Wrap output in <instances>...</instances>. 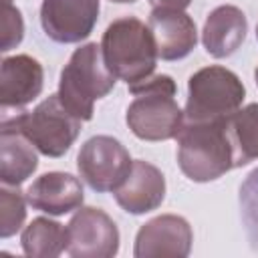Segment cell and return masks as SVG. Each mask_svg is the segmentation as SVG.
Segmentation results:
<instances>
[{
    "mask_svg": "<svg viewBox=\"0 0 258 258\" xmlns=\"http://www.w3.org/2000/svg\"><path fill=\"white\" fill-rule=\"evenodd\" d=\"M115 202L127 214L141 216L157 210L165 200V177L153 163L135 159L125 181L113 191Z\"/></svg>",
    "mask_w": 258,
    "mask_h": 258,
    "instance_id": "13",
    "label": "cell"
},
{
    "mask_svg": "<svg viewBox=\"0 0 258 258\" xmlns=\"http://www.w3.org/2000/svg\"><path fill=\"white\" fill-rule=\"evenodd\" d=\"M26 194L18 185H2L0 189V238L14 236L26 220Z\"/></svg>",
    "mask_w": 258,
    "mask_h": 258,
    "instance_id": "20",
    "label": "cell"
},
{
    "mask_svg": "<svg viewBox=\"0 0 258 258\" xmlns=\"http://www.w3.org/2000/svg\"><path fill=\"white\" fill-rule=\"evenodd\" d=\"M228 131L234 149V167L258 159V103L240 107L230 115Z\"/></svg>",
    "mask_w": 258,
    "mask_h": 258,
    "instance_id": "18",
    "label": "cell"
},
{
    "mask_svg": "<svg viewBox=\"0 0 258 258\" xmlns=\"http://www.w3.org/2000/svg\"><path fill=\"white\" fill-rule=\"evenodd\" d=\"M99 10V0H42L40 26L50 40L75 44L93 32Z\"/></svg>",
    "mask_w": 258,
    "mask_h": 258,
    "instance_id": "9",
    "label": "cell"
},
{
    "mask_svg": "<svg viewBox=\"0 0 258 258\" xmlns=\"http://www.w3.org/2000/svg\"><path fill=\"white\" fill-rule=\"evenodd\" d=\"M161 60H181L198 44V28L185 10L153 8L147 20Z\"/></svg>",
    "mask_w": 258,
    "mask_h": 258,
    "instance_id": "12",
    "label": "cell"
},
{
    "mask_svg": "<svg viewBox=\"0 0 258 258\" xmlns=\"http://www.w3.org/2000/svg\"><path fill=\"white\" fill-rule=\"evenodd\" d=\"M20 244L26 256L54 258L67 252V226L50 218H34L22 230Z\"/></svg>",
    "mask_w": 258,
    "mask_h": 258,
    "instance_id": "17",
    "label": "cell"
},
{
    "mask_svg": "<svg viewBox=\"0 0 258 258\" xmlns=\"http://www.w3.org/2000/svg\"><path fill=\"white\" fill-rule=\"evenodd\" d=\"M246 14L238 6L222 4L208 14L202 30V42L210 56L226 58L242 46V42L246 40Z\"/></svg>",
    "mask_w": 258,
    "mask_h": 258,
    "instance_id": "15",
    "label": "cell"
},
{
    "mask_svg": "<svg viewBox=\"0 0 258 258\" xmlns=\"http://www.w3.org/2000/svg\"><path fill=\"white\" fill-rule=\"evenodd\" d=\"M38 149L12 125L0 123V179L6 185L24 183L38 167Z\"/></svg>",
    "mask_w": 258,
    "mask_h": 258,
    "instance_id": "16",
    "label": "cell"
},
{
    "mask_svg": "<svg viewBox=\"0 0 258 258\" xmlns=\"http://www.w3.org/2000/svg\"><path fill=\"white\" fill-rule=\"evenodd\" d=\"M111 2H119V4H127V2H137V0H111Z\"/></svg>",
    "mask_w": 258,
    "mask_h": 258,
    "instance_id": "23",
    "label": "cell"
},
{
    "mask_svg": "<svg viewBox=\"0 0 258 258\" xmlns=\"http://www.w3.org/2000/svg\"><path fill=\"white\" fill-rule=\"evenodd\" d=\"M175 81L169 75H151L135 85L129 93L135 97L125 113L131 133L143 141H167L177 137L185 117L175 101Z\"/></svg>",
    "mask_w": 258,
    "mask_h": 258,
    "instance_id": "2",
    "label": "cell"
},
{
    "mask_svg": "<svg viewBox=\"0 0 258 258\" xmlns=\"http://www.w3.org/2000/svg\"><path fill=\"white\" fill-rule=\"evenodd\" d=\"M240 220L250 248L258 254V167H254L238 189Z\"/></svg>",
    "mask_w": 258,
    "mask_h": 258,
    "instance_id": "19",
    "label": "cell"
},
{
    "mask_svg": "<svg viewBox=\"0 0 258 258\" xmlns=\"http://www.w3.org/2000/svg\"><path fill=\"white\" fill-rule=\"evenodd\" d=\"M256 40H258V24H256Z\"/></svg>",
    "mask_w": 258,
    "mask_h": 258,
    "instance_id": "25",
    "label": "cell"
},
{
    "mask_svg": "<svg viewBox=\"0 0 258 258\" xmlns=\"http://www.w3.org/2000/svg\"><path fill=\"white\" fill-rule=\"evenodd\" d=\"M133 159L125 145L111 135L87 139L77 155V169L83 181L97 194L115 191L129 175Z\"/></svg>",
    "mask_w": 258,
    "mask_h": 258,
    "instance_id": "7",
    "label": "cell"
},
{
    "mask_svg": "<svg viewBox=\"0 0 258 258\" xmlns=\"http://www.w3.org/2000/svg\"><path fill=\"white\" fill-rule=\"evenodd\" d=\"M119 252V230L101 208H79L67 224V254L73 258H111Z\"/></svg>",
    "mask_w": 258,
    "mask_h": 258,
    "instance_id": "8",
    "label": "cell"
},
{
    "mask_svg": "<svg viewBox=\"0 0 258 258\" xmlns=\"http://www.w3.org/2000/svg\"><path fill=\"white\" fill-rule=\"evenodd\" d=\"M44 85L42 64L28 54L6 56L0 67V109L6 113H20L32 103Z\"/></svg>",
    "mask_w": 258,
    "mask_h": 258,
    "instance_id": "11",
    "label": "cell"
},
{
    "mask_svg": "<svg viewBox=\"0 0 258 258\" xmlns=\"http://www.w3.org/2000/svg\"><path fill=\"white\" fill-rule=\"evenodd\" d=\"M2 125H12L22 131L42 155L62 157L79 137L83 121L62 105L56 93L48 95L32 111L2 115Z\"/></svg>",
    "mask_w": 258,
    "mask_h": 258,
    "instance_id": "5",
    "label": "cell"
},
{
    "mask_svg": "<svg viewBox=\"0 0 258 258\" xmlns=\"http://www.w3.org/2000/svg\"><path fill=\"white\" fill-rule=\"evenodd\" d=\"M0 32H2V52H8L10 48L18 46L24 36V20L22 14L12 2H4L2 8V22H0Z\"/></svg>",
    "mask_w": 258,
    "mask_h": 258,
    "instance_id": "21",
    "label": "cell"
},
{
    "mask_svg": "<svg viewBox=\"0 0 258 258\" xmlns=\"http://www.w3.org/2000/svg\"><path fill=\"white\" fill-rule=\"evenodd\" d=\"M4 2H12V0H4Z\"/></svg>",
    "mask_w": 258,
    "mask_h": 258,
    "instance_id": "26",
    "label": "cell"
},
{
    "mask_svg": "<svg viewBox=\"0 0 258 258\" xmlns=\"http://www.w3.org/2000/svg\"><path fill=\"white\" fill-rule=\"evenodd\" d=\"M115 83L117 77L109 71L101 44L87 42L75 48L69 62L62 67L58 79V97L77 119L91 121L95 101L107 97Z\"/></svg>",
    "mask_w": 258,
    "mask_h": 258,
    "instance_id": "3",
    "label": "cell"
},
{
    "mask_svg": "<svg viewBox=\"0 0 258 258\" xmlns=\"http://www.w3.org/2000/svg\"><path fill=\"white\" fill-rule=\"evenodd\" d=\"M246 97V89L236 73L226 67H204L187 81L185 121H214L234 115Z\"/></svg>",
    "mask_w": 258,
    "mask_h": 258,
    "instance_id": "6",
    "label": "cell"
},
{
    "mask_svg": "<svg viewBox=\"0 0 258 258\" xmlns=\"http://www.w3.org/2000/svg\"><path fill=\"white\" fill-rule=\"evenodd\" d=\"M151 8H175V10H185L191 0H149Z\"/></svg>",
    "mask_w": 258,
    "mask_h": 258,
    "instance_id": "22",
    "label": "cell"
},
{
    "mask_svg": "<svg viewBox=\"0 0 258 258\" xmlns=\"http://www.w3.org/2000/svg\"><path fill=\"white\" fill-rule=\"evenodd\" d=\"M194 232L185 218L175 214H161L145 222L137 236L133 254L137 258H165L187 256L191 250Z\"/></svg>",
    "mask_w": 258,
    "mask_h": 258,
    "instance_id": "10",
    "label": "cell"
},
{
    "mask_svg": "<svg viewBox=\"0 0 258 258\" xmlns=\"http://www.w3.org/2000/svg\"><path fill=\"white\" fill-rule=\"evenodd\" d=\"M228 119L183 121L175 139L177 165L187 179L206 183L236 169Z\"/></svg>",
    "mask_w": 258,
    "mask_h": 258,
    "instance_id": "1",
    "label": "cell"
},
{
    "mask_svg": "<svg viewBox=\"0 0 258 258\" xmlns=\"http://www.w3.org/2000/svg\"><path fill=\"white\" fill-rule=\"evenodd\" d=\"M254 81H256V85H258V67H256V71H254Z\"/></svg>",
    "mask_w": 258,
    "mask_h": 258,
    "instance_id": "24",
    "label": "cell"
},
{
    "mask_svg": "<svg viewBox=\"0 0 258 258\" xmlns=\"http://www.w3.org/2000/svg\"><path fill=\"white\" fill-rule=\"evenodd\" d=\"M101 50L109 71L127 87L151 77L159 58L149 26L135 16L113 20L103 32Z\"/></svg>",
    "mask_w": 258,
    "mask_h": 258,
    "instance_id": "4",
    "label": "cell"
},
{
    "mask_svg": "<svg viewBox=\"0 0 258 258\" xmlns=\"http://www.w3.org/2000/svg\"><path fill=\"white\" fill-rule=\"evenodd\" d=\"M85 191L79 177L64 171H46L26 189V202L32 210L48 216H62L83 206Z\"/></svg>",
    "mask_w": 258,
    "mask_h": 258,
    "instance_id": "14",
    "label": "cell"
}]
</instances>
